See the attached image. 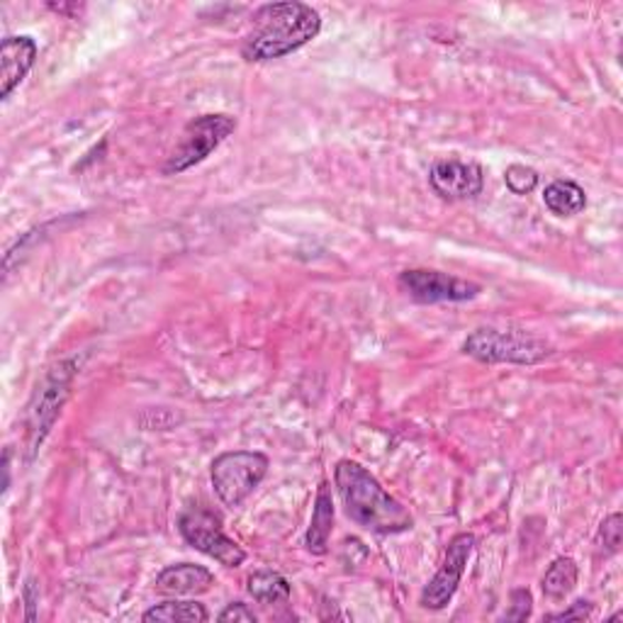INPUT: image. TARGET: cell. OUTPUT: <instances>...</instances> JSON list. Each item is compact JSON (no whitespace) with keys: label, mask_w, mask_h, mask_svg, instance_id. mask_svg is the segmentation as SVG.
I'll use <instances>...</instances> for the list:
<instances>
[{"label":"cell","mask_w":623,"mask_h":623,"mask_svg":"<svg viewBox=\"0 0 623 623\" xmlns=\"http://www.w3.org/2000/svg\"><path fill=\"white\" fill-rule=\"evenodd\" d=\"M322 30V18L312 6L298 3H268L256 10L253 30L243 40L241 54L247 61H273L298 52L310 44Z\"/></svg>","instance_id":"1"},{"label":"cell","mask_w":623,"mask_h":623,"mask_svg":"<svg viewBox=\"0 0 623 623\" xmlns=\"http://www.w3.org/2000/svg\"><path fill=\"white\" fill-rule=\"evenodd\" d=\"M334 480L341 499H344L346 515L359 527L381 536L405 533L414 527L409 509L397 502L361 463L339 460Z\"/></svg>","instance_id":"2"},{"label":"cell","mask_w":623,"mask_h":623,"mask_svg":"<svg viewBox=\"0 0 623 623\" xmlns=\"http://www.w3.org/2000/svg\"><path fill=\"white\" fill-rule=\"evenodd\" d=\"M73 377H76V361H61L44 373L40 385L34 387V395L24 414V426H28V450L30 458L40 450L46 434L52 432L54 422L59 419L61 407L66 405Z\"/></svg>","instance_id":"3"},{"label":"cell","mask_w":623,"mask_h":623,"mask_svg":"<svg viewBox=\"0 0 623 623\" xmlns=\"http://www.w3.org/2000/svg\"><path fill=\"white\" fill-rule=\"evenodd\" d=\"M463 353L480 363H515V365H533L541 363L553 353L546 341L536 339L527 332H502V329H475V332L463 344Z\"/></svg>","instance_id":"4"},{"label":"cell","mask_w":623,"mask_h":623,"mask_svg":"<svg viewBox=\"0 0 623 623\" xmlns=\"http://www.w3.org/2000/svg\"><path fill=\"white\" fill-rule=\"evenodd\" d=\"M268 468L271 460L259 450H227L212 460L210 480L225 507H239L263 482Z\"/></svg>","instance_id":"5"},{"label":"cell","mask_w":623,"mask_h":623,"mask_svg":"<svg viewBox=\"0 0 623 623\" xmlns=\"http://www.w3.org/2000/svg\"><path fill=\"white\" fill-rule=\"evenodd\" d=\"M237 129V120L229 115H203L188 122L183 129L176 149L170 152L168 162L164 164L166 176H178L183 170L203 164L219 144H222L231 132Z\"/></svg>","instance_id":"6"},{"label":"cell","mask_w":623,"mask_h":623,"mask_svg":"<svg viewBox=\"0 0 623 623\" xmlns=\"http://www.w3.org/2000/svg\"><path fill=\"white\" fill-rule=\"evenodd\" d=\"M178 531L188 541V546L205 553L207 558H215L219 565L239 568L247 560L243 548L229 539L222 531V521L210 509L190 507L188 511H183L178 519Z\"/></svg>","instance_id":"7"},{"label":"cell","mask_w":623,"mask_h":623,"mask_svg":"<svg viewBox=\"0 0 623 623\" xmlns=\"http://www.w3.org/2000/svg\"><path fill=\"white\" fill-rule=\"evenodd\" d=\"M399 288L407 292L412 300L422 304L436 302H466L480 295V285L470 280H460L442 271H429V268H412L399 276Z\"/></svg>","instance_id":"8"},{"label":"cell","mask_w":623,"mask_h":623,"mask_svg":"<svg viewBox=\"0 0 623 623\" xmlns=\"http://www.w3.org/2000/svg\"><path fill=\"white\" fill-rule=\"evenodd\" d=\"M473 548H475V536L473 533H458V536H454V539H450L442 568H438L434 580L426 584L422 596H419V604L424 609L438 612V609L448 606V602L454 600L463 572H466V565H468V560L473 555Z\"/></svg>","instance_id":"9"},{"label":"cell","mask_w":623,"mask_h":623,"mask_svg":"<svg viewBox=\"0 0 623 623\" xmlns=\"http://www.w3.org/2000/svg\"><path fill=\"white\" fill-rule=\"evenodd\" d=\"M429 183L438 198L458 203L470 200L482 190V168L473 162H458V158H446V162L434 164Z\"/></svg>","instance_id":"10"},{"label":"cell","mask_w":623,"mask_h":623,"mask_svg":"<svg viewBox=\"0 0 623 623\" xmlns=\"http://www.w3.org/2000/svg\"><path fill=\"white\" fill-rule=\"evenodd\" d=\"M37 59V42L32 37H6L0 46V97L10 93L28 76Z\"/></svg>","instance_id":"11"},{"label":"cell","mask_w":623,"mask_h":623,"mask_svg":"<svg viewBox=\"0 0 623 623\" xmlns=\"http://www.w3.org/2000/svg\"><path fill=\"white\" fill-rule=\"evenodd\" d=\"M215 584V575L203 565L180 563L166 568L162 575L156 578V590L168 596H188V594H203Z\"/></svg>","instance_id":"12"},{"label":"cell","mask_w":623,"mask_h":623,"mask_svg":"<svg viewBox=\"0 0 623 623\" xmlns=\"http://www.w3.org/2000/svg\"><path fill=\"white\" fill-rule=\"evenodd\" d=\"M332 529H334V502H332V492H329V485L322 482L320 492H316L310 529H308V536H304V546H308V551H312L314 555H324L329 548V536H332Z\"/></svg>","instance_id":"13"},{"label":"cell","mask_w":623,"mask_h":623,"mask_svg":"<svg viewBox=\"0 0 623 623\" xmlns=\"http://www.w3.org/2000/svg\"><path fill=\"white\" fill-rule=\"evenodd\" d=\"M543 203L558 217H575L588 207V195L575 180H553L543 193Z\"/></svg>","instance_id":"14"},{"label":"cell","mask_w":623,"mask_h":623,"mask_svg":"<svg viewBox=\"0 0 623 623\" xmlns=\"http://www.w3.org/2000/svg\"><path fill=\"white\" fill-rule=\"evenodd\" d=\"M249 594L259 604H288L292 588L290 582L273 570H259L249 578Z\"/></svg>","instance_id":"15"},{"label":"cell","mask_w":623,"mask_h":623,"mask_svg":"<svg viewBox=\"0 0 623 623\" xmlns=\"http://www.w3.org/2000/svg\"><path fill=\"white\" fill-rule=\"evenodd\" d=\"M207 619H210V614L198 602H164L152 606L142 616L146 623H205Z\"/></svg>","instance_id":"16"},{"label":"cell","mask_w":623,"mask_h":623,"mask_svg":"<svg viewBox=\"0 0 623 623\" xmlns=\"http://www.w3.org/2000/svg\"><path fill=\"white\" fill-rule=\"evenodd\" d=\"M578 563L572 558H558L553 560V565L546 570V575L541 580L543 594L551 596V600H565V596L575 590L578 584Z\"/></svg>","instance_id":"17"},{"label":"cell","mask_w":623,"mask_h":623,"mask_svg":"<svg viewBox=\"0 0 623 623\" xmlns=\"http://www.w3.org/2000/svg\"><path fill=\"white\" fill-rule=\"evenodd\" d=\"M505 183L515 195H529L531 190H536V186H539V170L531 166L511 164L505 174Z\"/></svg>","instance_id":"18"},{"label":"cell","mask_w":623,"mask_h":623,"mask_svg":"<svg viewBox=\"0 0 623 623\" xmlns=\"http://www.w3.org/2000/svg\"><path fill=\"white\" fill-rule=\"evenodd\" d=\"M531 592L529 590H515L511 592V612L505 614L507 621H527L531 616Z\"/></svg>","instance_id":"19"},{"label":"cell","mask_w":623,"mask_h":623,"mask_svg":"<svg viewBox=\"0 0 623 623\" xmlns=\"http://www.w3.org/2000/svg\"><path fill=\"white\" fill-rule=\"evenodd\" d=\"M602 541L609 548V551L616 553L619 546H621V515H612L606 517L602 523Z\"/></svg>","instance_id":"20"},{"label":"cell","mask_w":623,"mask_h":623,"mask_svg":"<svg viewBox=\"0 0 623 623\" xmlns=\"http://www.w3.org/2000/svg\"><path fill=\"white\" fill-rule=\"evenodd\" d=\"M594 612V606L592 602H575V604H570V609H565V612H560V614H551V616H546L548 621H584V619H590Z\"/></svg>","instance_id":"21"},{"label":"cell","mask_w":623,"mask_h":623,"mask_svg":"<svg viewBox=\"0 0 623 623\" xmlns=\"http://www.w3.org/2000/svg\"><path fill=\"white\" fill-rule=\"evenodd\" d=\"M219 621H222V623H229V621L256 623V614L243 602H235V604H229L222 614H219Z\"/></svg>","instance_id":"22"},{"label":"cell","mask_w":623,"mask_h":623,"mask_svg":"<svg viewBox=\"0 0 623 623\" xmlns=\"http://www.w3.org/2000/svg\"><path fill=\"white\" fill-rule=\"evenodd\" d=\"M37 600H40L37 584H34V580H28V584H24V606H28V621L37 619Z\"/></svg>","instance_id":"23"}]
</instances>
